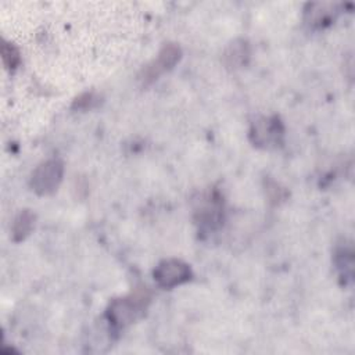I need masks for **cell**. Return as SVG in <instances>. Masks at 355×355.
Returning <instances> with one entry per match:
<instances>
[{
  "label": "cell",
  "instance_id": "obj_7",
  "mask_svg": "<svg viewBox=\"0 0 355 355\" xmlns=\"http://www.w3.org/2000/svg\"><path fill=\"white\" fill-rule=\"evenodd\" d=\"M340 12L337 3H308L304 8V21L311 28L329 26Z\"/></svg>",
  "mask_w": 355,
  "mask_h": 355
},
{
  "label": "cell",
  "instance_id": "obj_10",
  "mask_svg": "<svg viewBox=\"0 0 355 355\" xmlns=\"http://www.w3.org/2000/svg\"><path fill=\"white\" fill-rule=\"evenodd\" d=\"M36 215L31 209H22L19 214L14 218L12 226H11V236L15 243H19L25 240L31 232L35 227Z\"/></svg>",
  "mask_w": 355,
  "mask_h": 355
},
{
  "label": "cell",
  "instance_id": "obj_6",
  "mask_svg": "<svg viewBox=\"0 0 355 355\" xmlns=\"http://www.w3.org/2000/svg\"><path fill=\"white\" fill-rule=\"evenodd\" d=\"M153 276L159 287L173 288L189 282L193 276V272L190 265L184 261L178 258H168L155 266Z\"/></svg>",
  "mask_w": 355,
  "mask_h": 355
},
{
  "label": "cell",
  "instance_id": "obj_12",
  "mask_svg": "<svg viewBox=\"0 0 355 355\" xmlns=\"http://www.w3.org/2000/svg\"><path fill=\"white\" fill-rule=\"evenodd\" d=\"M98 97L94 96L93 93H83L79 97H76L73 100L72 108L75 110H87V108H93L98 104Z\"/></svg>",
  "mask_w": 355,
  "mask_h": 355
},
{
  "label": "cell",
  "instance_id": "obj_3",
  "mask_svg": "<svg viewBox=\"0 0 355 355\" xmlns=\"http://www.w3.org/2000/svg\"><path fill=\"white\" fill-rule=\"evenodd\" d=\"M251 143L263 150L282 147L284 143V125L277 115L259 116L250 128Z\"/></svg>",
  "mask_w": 355,
  "mask_h": 355
},
{
  "label": "cell",
  "instance_id": "obj_8",
  "mask_svg": "<svg viewBox=\"0 0 355 355\" xmlns=\"http://www.w3.org/2000/svg\"><path fill=\"white\" fill-rule=\"evenodd\" d=\"M250 55H251V51H250L248 42L245 39L239 37V39L232 40L226 46V49L222 54V62L227 69L236 71L248 64Z\"/></svg>",
  "mask_w": 355,
  "mask_h": 355
},
{
  "label": "cell",
  "instance_id": "obj_4",
  "mask_svg": "<svg viewBox=\"0 0 355 355\" xmlns=\"http://www.w3.org/2000/svg\"><path fill=\"white\" fill-rule=\"evenodd\" d=\"M64 176V162L60 158H49L39 164L29 179L31 189L37 196H49L53 194Z\"/></svg>",
  "mask_w": 355,
  "mask_h": 355
},
{
  "label": "cell",
  "instance_id": "obj_11",
  "mask_svg": "<svg viewBox=\"0 0 355 355\" xmlns=\"http://www.w3.org/2000/svg\"><path fill=\"white\" fill-rule=\"evenodd\" d=\"M1 60H3V64L7 69L14 71L21 62V54H19L18 47L15 44H12L11 42L3 40V43H1Z\"/></svg>",
  "mask_w": 355,
  "mask_h": 355
},
{
  "label": "cell",
  "instance_id": "obj_9",
  "mask_svg": "<svg viewBox=\"0 0 355 355\" xmlns=\"http://www.w3.org/2000/svg\"><path fill=\"white\" fill-rule=\"evenodd\" d=\"M334 263L340 273V277L344 279V284L352 282L354 276V251L351 244H340L334 252Z\"/></svg>",
  "mask_w": 355,
  "mask_h": 355
},
{
  "label": "cell",
  "instance_id": "obj_5",
  "mask_svg": "<svg viewBox=\"0 0 355 355\" xmlns=\"http://www.w3.org/2000/svg\"><path fill=\"white\" fill-rule=\"evenodd\" d=\"M182 58V49L176 43H165L157 58L144 65L139 73V82L141 86H148L157 80L164 72L171 71Z\"/></svg>",
  "mask_w": 355,
  "mask_h": 355
},
{
  "label": "cell",
  "instance_id": "obj_2",
  "mask_svg": "<svg viewBox=\"0 0 355 355\" xmlns=\"http://www.w3.org/2000/svg\"><path fill=\"white\" fill-rule=\"evenodd\" d=\"M194 220L201 230H215L223 223V197L212 189L201 193L193 205Z\"/></svg>",
  "mask_w": 355,
  "mask_h": 355
},
{
  "label": "cell",
  "instance_id": "obj_1",
  "mask_svg": "<svg viewBox=\"0 0 355 355\" xmlns=\"http://www.w3.org/2000/svg\"><path fill=\"white\" fill-rule=\"evenodd\" d=\"M148 304L150 294L147 293L146 287L137 288L128 297L111 301L107 308L105 316L114 329L121 330L140 319L144 315Z\"/></svg>",
  "mask_w": 355,
  "mask_h": 355
}]
</instances>
